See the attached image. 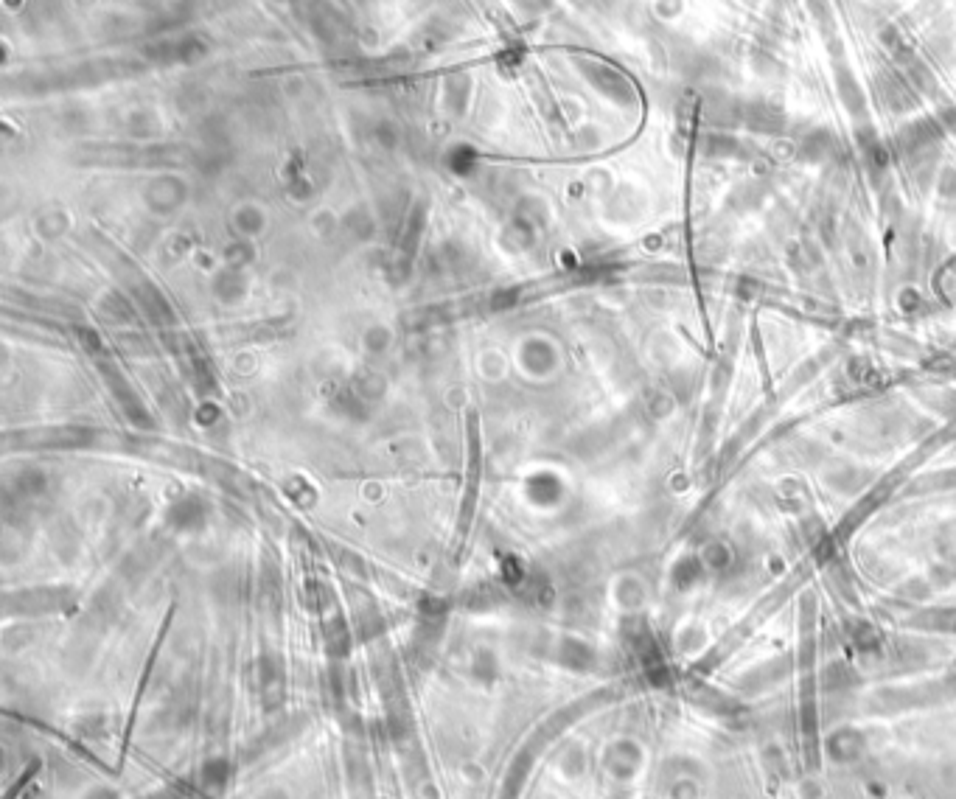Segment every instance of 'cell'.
<instances>
[{
  "instance_id": "6da1fadb",
  "label": "cell",
  "mask_w": 956,
  "mask_h": 799,
  "mask_svg": "<svg viewBox=\"0 0 956 799\" xmlns=\"http://www.w3.org/2000/svg\"><path fill=\"white\" fill-rule=\"evenodd\" d=\"M746 124L757 132H777V129L783 127V115L777 113L771 104H763V101H757L752 107H746Z\"/></svg>"
},
{
  "instance_id": "7a4b0ae2",
  "label": "cell",
  "mask_w": 956,
  "mask_h": 799,
  "mask_svg": "<svg viewBox=\"0 0 956 799\" xmlns=\"http://www.w3.org/2000/svg\"><path fill=\"white\" fill-rule=\"evenodd\" d=\"M836 82H839V93H842L844 107L853 115L864 113V93H861V87H858L856 76L847 71V68H839V71H836Z\"/></svg>"
}]
</instances>
